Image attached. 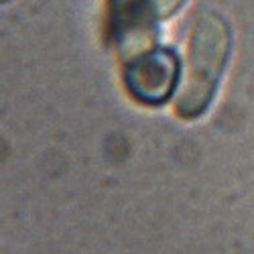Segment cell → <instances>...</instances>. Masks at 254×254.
Returning <instances> with one entry per match:
<instances>
[{
    "mask_svg": "<svg viewBox=\"0 0 254 254\" xmlns=\"http://www.w3.org/2000/svg\"><path fill=\"white\" fill-rule=\"evenodd\" d=\"M232 55V27L218 10H201L189 31L187 61L183 67L175 114L193 122L216 100Z\"/></svg>",
    "mask_w": 254,
    "mask_h": 254,
    "instance_id": "1",
    "label": "cell"
},
{
    "mask_svg": "<svg viewBox=\"0 0 254 254\" xmlns=\"http://www.w3.org/2000/svg\"><path fill=\"white\" fill-rule=\"evenodd\" d=\"M181 75L183 65L177 53L157 45L124 61L122 86L136 104L159 108L171 100Z\"/></svg>",
    "mask_w": 254,
    "mask_h": 254,
    "instance_id": "2",
    "label": "cell"
},
{
    "mask_svg": "<svg viewBox=\"0 0 254 254\" xmlns=\"http://www.w3.org/2000/svg\"><path fill=\"white\" fill-rule=\"evenodd\" d=\"M157 18L155 0H106V37L124 61L157 47Z\"/></svg>",
    "mask_w": 254,
    "mask_h": 254,
    "instance_id": "3",
    "label": "cell"
},
{
    "mask_svg": "<svg viewBox=\"0 0 254 254\" xmlns=\"http://www.w3.org/2000/svg\"><path fill=\"white\" fill-rule=\"evenodd\" d=\"M185 2H187V0H155L159 18H161V20H167V18L175 16V14L185 6Z\"/></svg>",
    "mask_w": 254,
    "mask_h": 254,
    "instance_id": "4",
    "label": "cell"
},
{
    "mask_svg": "<svg viewBox=\"0 0 254 254\" xmlns=\"http://www.w3.org/2000/svg\"><path fill=\"white\" fill-rule=\"evenodd\" d=\"M2 2H8V0H2Z\"/></svg>",
    "mask_w": 254,
    "mask_h": 254,
    "instance_id": "5",
    "label": "cell"
}]
</instances>
